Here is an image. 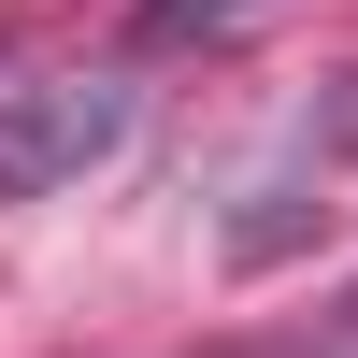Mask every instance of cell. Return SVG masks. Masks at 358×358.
Segmentation results:
<instances>
[{
	"instance_id": "cell-1",
	"label": "cell",
	"mask_w": 358,
	"mask_h": 358,
	"mask_svg": "<svg viewBox=\"0 0 358 358\" xmlns=\"http://www.w3.org/2000/svg\"><path fill=\"white\" fill-rule=\"evenodd\" d=\"M129 143V86L115 72H57V86H0V201H43L72 172H101Z\"/></svg>"
},
{
	"instance_id": "cell-2",
	"label": "cell",
	"mask_w": 358,
	"mask_h": 358,
	"mask_svg": "<svg viewBox=\"0 0 358 358\" xmlns=\"http://www.w3.org/2000/svg\"><path fill=\"white\" fill-rule=\"evenodd\" d=\"M201 15H244V0H158V29H201Z\"/></svg>"
}]
</instances>
